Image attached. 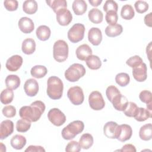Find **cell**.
<instances>
[{
	"label": "cell",
	"instance_id": "cell-1",
	"mask_svg": "<svg viewBox=\"0 0 152 152\" xmlns=\"http://www.w3.org/2000/svg\"><path fill=\"white\" fill-rule=\"evenodd\" d=\"M45 103L40 100L34 101L30 106H24L19 110V115L21 119L30 122H36L45 110Z\"/></svg>",
	"mask_w": 152,
	"mask_h": 152
},
{
	"label": "cell",
	"instance_id": "cell-2",
	"mask_svg": "<svg viewBox=\"0 0 152 152\" xmlns=\"http://www.w3.org/2000/svg\"><path fill=\"white\" fill-rule=\"evenodd\" d=\"M64 84L62 80L56 76L50 77L47 81L48 96L53 100L61 98L63 94Z\"/></svg>",
	"mask_w": 152,
	"mask_h": 152
},
{
	"label": "cell",
	"instance_id": "cell-3",
	"mask_svg": "<svg viewBox=\"0 0 152 152\" xmlns=\"http://www.w3.org/2000/svg\"><path fill=\"white\" fill-rule=\"evenodd\" d=\"M84 124L83 122L79 120L72 121L62 130V138L66 140L73 139L84 130Z\"/></svg>",
	"mask_w": 152,
	"mask_h": 152
},
{
	"label": "cell",
	"instance_id": "cell-4",
	"mask_svg": "<svg viewBox=\"0 0 152 152\" xmlns=\"http://www.w3.org/2000/svg\"><path fill=\"white\" fill-rule=\"evenodd\" d=\"M68 45L63 40L56 41L53 46V56L58 62H64L68 56Z\"/></svg>",
	"mask_w": 152,
	"mask_h": 152
},
{
	"label": "cell",
	"instance_id": "cell-5",
	"mask_svg": "<svg viewBox=\"0 0 152 152\" xmlns=\"http://www.w3.org/2000/svg\"><path fill=\"white\" fill-rule=\"evenodd\" d=\"M84 66L80 64L75 63L71 65L65 72V78L70 82H75L86 74Z\"/></svg>",
	"mask_w": 152,
	"mask_h": 152
},
{
	"label": "cell",
	"instance_id": "cell-6",
	"mask_svg": "<svg viewBox=\"0 0 152 152\" xmlns=\"http://www.w3.org/2000/svg\"><path fill=\"white\" fill-rule=\"evenodd\" d=\"M84 33V26L81 23H76L68 30V38L70 42L75 43L83 39Z\"/></svg>",
	"mask_w": 152,
	"mask_h": 152
},
{
	"label": "cell",
	"instance_id": "cell-7",
	"mask_svg": "<svg viewBox=\"0 0 152 152\" xmlns=\"http://www.w3.org/2000/svg\"><path fill=\"white\" fill-rule=\"evenodd\" d=\"M67 96L70 102L74 105H80L84 100L83 89L79 86H74L69 88L67 92Z\"/></svg>",
	"mask_w": 152,
	"mask_h": 152
},
{
	"label": "cell",
	"instance_id": "cell-8",
	"mask_svg": "<svg viewBox=\"0 0 152 152\" xmlns=\"http://www.w3.org/2000/svg\"><path fill=\"white\" fill-rule=\"evenodd\" d=\"M90 107L94 110H100L105 106V102L101 94L98 91H92L88 97Z\"/></svg>",
	"mask_w": 152,
	"mask_h": 152
},
{
	"label": "cell",
	"instance_id": "cell-9",
	"mask_svg": "<svg viewBox=\"0 0 152 152\" xmlns=\"http://www.w3.org/2000/svg\"><path fill=\"white\" fill-rule=\"evenodd\" d=\"M48 118L53 125L56 126L62 125L66 121L65 114L58 108L51 109L48 113Z\"/></svg>",
	"mask_w": 152,
	"mask_h": 152
},
{
	"label": "cell",
	"instance_id": "cell-10",
	"mask_svg": "<svg viewBox=\"0 0 152 152\" xmlns=\"http://www.w3.org/2000/svg\"><path fill=\"white\" fill-rule=\"evenodd\" d=\"M119 130V125L115 122L109 121L105 124L103 127L104 135L111 139L117 138Z\"/></svg>",
	"mask_w": 152,
	"mask_h": 152
},
{
	"label": "cell",
	"instance_id": "cell-11",
	"mask_svg": "<svg viewBox=\"0 0 152 152\" xmlns=\"http://www.w3.org/2000/svg\"><path fill=\"white\" fill-rule=\"evenodd\" d=\"M56 20L58 24L62 26H66L70 24L72 20V15L67 8H63L56 13Z\"/></svg>",
	"mask_w": 152,
	"mask_h": 152
},
{
	"label": "cell",
	"instance_id": "cell-12",
	"mask_svg": "<svg viewBox=\"0 0 152 152\" xmlns=\"http://www.w3.org/2000/svg\"><path fill=\"white\" fill-rule=\"evenodd\" d=\"M23 58L20 55H14L10 57L5 64L7 69L11 72L17 71L23 64Z\"/></svg>",
	"mask_w": 152,
	"mask_h": 152
},
{
	"label": "cell",
	"instance_id": "cell-13",
	"mask_svg": "<svg viewBox=\"0 0 152 152\" xmlns=\"http://www.w3.org/2000/svg\"><path fill=\"white\" fill-rule=\"evenodd\" d=\"M132 75L134 79L138 82H143L147 78V67L142 62L140 65L132 68Z\"/></svg>",
	"mask_w": 152,
	"mask_h": 152
},
{
	"label": "cell",
	"instance_id": "cell-14",
	"mask_svg": "<svg viewBox=\"0 0 152 152\" xmlns=\"http://www.w3.org/2000/svg\"><path fill=\"white\" fill-rule=\"evenodd\" d=\"M14 131V123L9 119L3 121L0 125V139L4 140L11 135Z\"/></svg>",
	"mask_w": 152,
	"mask_h": 152
},
{
	"label": "cell",
	"instance_id": "cell-15",
	"mask_svg": "<svg viewBox=\"0 0 152 152\" xmlns=\"http://www.w3.org/2000/svg\"><path fill=\"white\" fill-rule=\"evenodd\" d=\"M24 90L28 96H35L39 91V84L35 79H28L24 83Z\"/></svg>",
	"mask_w": 152,
	"mask_h": 152
},
{
	"label": "cell",
	"instance_id": "cell-16",
	"mask_svg": "<svg viewBox=\"0 0 152 152\" xmlns=\"http://www.w3.org/2000/svg\"><path fill=\"white\" fill-rule=\"evenodd\" d=\"M18 27L24 33H31L34 28V24L31 19L27 17H21L18 21Z\"/></svg>",
	"mask_w": 152,
	"mask_h": 152
},
{
	"label": "cell",
	"instance_id": "cell-17",
	"mask_svg": "<svg viewBox=\"0 0 152 152\" xmlns=\"http://www.w3.org/2000/svg\"><path fill=\"white\" fill-rule=\"evenodd\" d=\"M88 41L94 46H98L102 40V33L97 27L91 28L88 33Z\"/></svg>",
	"mask_w": 152,
	"mask_h": 152
},
{
	"label": "cell",
	"instance_id": "cell-18",
	"mask_svg": "<svg viewBox=\"0 0 152 152\" xmlns=\"http://www.w3.org/2000/svg\"><path fill=\"white\" fill-rule=\"evenodd\" d=\"M132 134V129L130 125L122 124L119 125V130L117 140L121 142H125L129 140Z\"/></svg>",
	"mask_w": 152,
	"mask_h": 152
},
{
	"label": "cell",
	"instance_id": "cell-19",
	"mask_svg": "<svg viewBox=\"0 0 152 152\" xmlns=\"http://www.w3.org/2000/svg\"><path fill=\"white\" fill-rule=\"evenodd\" d=\"M113 107L119 111H124L127 106L128 101L127 98L121 93L116 95L111 102Z\"/></svg>",
	"mask_w": 152,
	"mask_h": 152
},
{
	"label": "cell",
	"instance_id": "cell-20",
	"mask_svg": "<svg viewBox=\"0 0 152 152\" xmlns=\"http://www.w3.org/2000/svg\"><path fill=\"white\" fill-rule=\"evenodd\" d=\"M75 53L78 59L86 61L89 56L92 55V50L88 45L83 44L77 48Z\"/></svg>",
	"mask_w": 152,
	"mask_h": 152
},
{
	"label": "cell",
	"instance_id": "cell-21",
	"mask_svg": "<svg viewBox=\"0 0 152 152\" xmlns=\"http://www.w3.org/2000/svg\"><path fill=\"white\" fill-rule=\"evenodd\" d=\"M21 49L24 53L26 55H31L36 50V42L31 38H27L24 40L22 43Z\"/></svg>",
	"mask_w": 152,
	"mask_h": 152
},
{
	"label": "cell",
	"instance_id": "cell-22",
	"mask_svg": "<svg viewBox=\"0 0 152 152\" xmlns=\"http://www.w3.org/2000/svg\"><path fill=\"white\" fill-rule=\"evenodd\" d=\"M72 8L77 15H81L87 11V5L84 0H75L72 3Z\"/></svg>",
	"mask_w": 152,
	"mask_h": 152
},
{
	"label": "cell",
	"instance_id": "cell-23",
	"mask_svg": "<svg viewBox=\"0 0 152 152\" xmlns=\"http://www.w3.org/2000/svg\"><path fill=\"white\" fill-rule=\"evenodd\" d=\"M140 138L144 141H149L152 138V125L151 123L142 126L139 131Z\"/></svg>",
	"mask_w": 152,
	"mask_h": 152
},
{
	"label": "cell",
	"instance_id": "cell-24",
	"mask_svg": "<svg viewBox=\"0 0 152 152\" xmlns=\"http://www.w3.org/2000/svg\"><path fill=\"white\" fill-rule=\"evenodd\" d=\"M27 141L26 138L19 134L15 135L12 137L10 141L11 145L16 150L22 149L26 144Z\"/></svg>",
	"mask_w": 152,
	"mask_h": 152
},
{
	"label": "cell",
	"instance_id": "cell-25",
	"mask_svg": "<svg viewBox=\"0 0 152 152\" xmlns=\"http://www.w3.org/2000/svg\"><path fill=\"white\" fill-rule=\"evenodd\" d=\"M37 37L42 41H46L48 40L50 36V29L47 26H40L36 31Z\"/></svg>",
	"mask_w": 152,
	"mask_h": 152
},
{
	"label": "cell",
	"instance_id": "cell-26",
	"mask_svg": "<svg viewBox=\"0 0 152 152\" xmlns=\"http://www.w3.org/2000/svg\"><path fill=\"white\" fill-rule=\"evenodd\" d=\"M123 31L122 26L119 24L109 25L105 28L106 34L110 37H114L120 35Z\"/></svg>",
	"mask_w": 152,
	"mask_h": 152
},
{
	"label": "cell",
	"instance_id": "cell-27",
	"mask_svg": "<svg viewBox=\"0 0 152 152\" xmlns=\"http://www.w3.org/2000/svg\"><path fill=\"white\" fill-rule=\"evenodd\" d=\"M88 17L90 21L93 23L99 24L103 21V14L100 10L97 8H92L89 11Z\"/></svg>",
	"mask_w": 152,
	"mask_h": 152
},
{
	"label": "cell",
	"instance_id": "cell-28",
	"mask_svg": "<svg viewBox=\"0 0 152 152\" xmlns=\"http://www.w3.org/2000/svg\"><path fill=\"white\" fill-rule=\"evenodd\" d=\"M93 136L89 133H85L81 136L78 143L81 148L87 150L93 145Z\"/></svg>",
	"mask_w": 152,
	"mask_h": 152
},
{
	"label": "cell",
	"instance_id": "cell-29",
	"mask_svg": "<svg viewBox=\"0 0 152 152\" xmlns=\"http://www.w3.org/2000/svg\"><path fill=\"white\" fill-rule=\"evenodd\" d=\"M86 62L88 68L93 70L98 69L102 66V61L100 58L94 55L89 56L86 60Z\"/></svg>",
	"mask_w": 152,
	"mask_h": 152
},
{
	"label": "cell",
	"instance_id": "cell-30",
	"mask_svg": "<svg viewBox=\"0 0 152 152\" xmlns=\"http://www.w3.org/2000/svg\"><path fill=\"white\" fill-rule=\"evenodd\" d=\"M5 84L7 88L15 90L20 85V78L17 75H8L5 78Z\"/></svg>",
	"mask_w": 152,
	"mask_h": 152
},
{
	"label": "cell",
	"instance_id": "cell-31",
	"mask_svg": "<svg viewBox=\"0 0 152 152\" xmlns=\"http://www.w3.org/2000/svg\"><path fill=\"white\" fill-rule=\"evenodd\" d=\"M37 3L34 0H27L23 4V10L24 12L27 14H33L37 10Z\"/></svg>",
	"mask_w": 152,
	"mask_h": 152
},
{
	"label": "cell",
	"instance_id": "cell-32",
	"mask_svg": "<svg viewBox=\"0 0 152 152\" xmlns=\"http://www.w3.org/2000/svg\"><path fill=\"white\" fill-rule=\"evenodd\" d=\"M46 2L55 13L61 9L67 8V2L65 0L46 1Z\"/></svg>",
	"mask_w": 152,
	"mask_h": 152
},
{
	"label": "cell",
	"instance_id": "cell-33",
	"mask_svg": "<svg viewBox=\"0 0 152 152\" xmlns=\"http://www.w3.org/2000/svg\"><path fill=\"white\" fill-rule=\"evenodd\" d=\"M48 72L47 68L43 65H35L31 68L30 74L31 76L36 78H41L44 77Z\"/></svg>",
	"mask_w": 152,
	"mask_h": 152
},
{
	"label": "cell",
	"instance_id": "cell-34",
	"mask_svg": "<svg viewBox=\"0 0 152 152\" xmlns=\"http://www.w3.org/2000/svg\"><path fill=\"white\" fill-rule=\"evenodd\" d=\"M14 99V92L10 88H5L3 90L0 95V100L2 104H8L12 102Z\"/></svg>",
	"mask_w": 152,
	"mask_h": 152
},
{
	"label": "cell",
	"instance_id": "cell-35",
	"mask_svg": "<svg viewBox=\"0 0 152 152\" xmlns=\"http://www.w3.org/2000/svg\"><path fill=\"white\" fill-rule=\"evenodd\" d=\"M121 17L126 20H129L133 18L135 15V12L133 7L129 4L124 5L121 11Z\"/></svg>",
	"mask_w": 152,
	"mask_h": 152
},
{
	"label": "cell",
	"instance_id": "cell-36",
	"mask_svg": "<svg viewBox=\"0 0 152 152\" xmlns=\"http://www.w3.org/2000/svg\"><path fill=\"white\" fill-rule=\"evenodd\" d=\"M150 118H151V112L144 107H139L138 112L134 117L135 119L138 122L145 121Z\"/></svg>",
	"mask_w": 152,
	"mask_h": 152
},
{
	"label": "cell",
	"instance_id": "cell-37",
	"mask_svg": "<svg viewBox=\"0 0 152 152\" xmlns=\"http://www.w3.org/2000/svg\"><path fill=\"white\" fill-rule=\"evenodd\" d=\"M138 108L136 103L132 102H128L126 107L123 112L126 116L134 118L138 112Z\"/></svg>",
	"mask_w": 152,
	"mask_h": 152
},
{
	"label": "cell",
	"instance_id": "cell-38",
	"mask_svg": "<svg viewBox=\"0 0 152 152\" xmlns=\"http://www.w3.org/2000/svg\"><path fill=\"white\" fill-rule=\"evenodd\" d=\"M115 81L121 87H125L129 83V75L125 72L119 73L115 77Z\"/></svg>",
	"mask_w": 152,
	"mask_h": 152
},
{
	"label": "cell",
	"instance_id": "cell-39",
	"mask_svg": "<svg viewBox=\"0 0 152 152\" xmlns=\"http://www.w3.org/2000/svg\"><path fill=\"white\" fill-rule=\"evenodd\" d=\"M31 126V122L21 119L17 121L16 123V129L19 132H27Z\"/></svg>",
	"mask_w": 152,
	"mask_h": 152
},
{
	"label": "cell",
	"instance_id": "cell-40",
	"mask_svg": "<svg viewBox=\"0 0 152 152\" xmlns=\"http://www.w3.org/2000/svg\"><path fill=\"white\" fill-rule=\"evenodd\" d=\"M120 91L115 86H109L106 90V95L108 100L112 102L113 99L118 94H120Z\"/></svg>",
	"mask_w": 152,
	"mask_h": 152
},
{
	"label": "cell",
	"instance_id": "cell-41",
	"mask_svg": "<svg viewBox=\"0 0 152 152\" xmlns=\"http://www.w3.org/2000/svg\"><path fill=\"white\" fill-rule=\"evenodd\" d=\"M134 7L138 13L142 14L148 10V4L144 1H137L135 2Z\"/></svg>",
	"mask_w": 152,
	"mask_h": 152
},
{
	"label": "cell",
	"instance_id": "cell-42",
	"mask_svg": "<svg viewBox=\"0 0 152 152\" xmlns=\"http://www.w3.org/2000/svg\"><path fill=\"white\" fill-rule=\"evenodd\" d=\"M143 62L142 59L138 55H135L126 60V64L131 68H135L140 65Z\"/></svg>",
	"mask_w": 152,
	"mask_h": 152
},
{
	"label": "cell",
	"instance_id": "cell-43",
	"mask_svg": "<svg viewBox=\"0 0 152 152\" xmlns=\"http://www.w3.org/2000/svg\"><path fill=\"white\" fill-rule=\"evenodd\" d=\"M118 10V4L113 0H107L103 5V10L107 12L109 11H115L117 12Z\"/></svg>",
	"mask_w": 152,
	"mask_h": 152
},
{
	"label": "cell",
	"instance_id": "cell-44",
	"mask_svg": "<svg viewBox=\"0 0 152 152\" xmlns=\"http://www.w3.org/2000/svg\"><path fill=\"white\" fill-rule=\"evenodd\" d=\"M139 98L142 102L146 103L147 104L152 103V94L151 91L148 90H145L141 91L139 94Z\"/></svg>",
	"mask_w": 152,
	"mask_h": 152
},
{
	"label": "cell",
	"instance_id": "cell-45",
	"mask_svg": "<svg viewBox=\"0 0 152 152\" xmlns=\"http://www.w3.org/2000/svg\"><path fill=\"white\" fill-rule=\"evenodd\" d=\"M105 19L109 25H113L116 24L118 20L117 12L115 11H109L106 12Z\"/></svg>",
	"mask_w": 152,
	"mask_h": 152
},
{
	"label": "cell",
	"instance_id": "cell-46",
	"mask_svg": "<svg viewBox=\"0 0 152 152\" xmlns=\"http://www.w3.org/2000/svg\"><path fill=\"white\" fill-rule=\"evenodd\" d=\"M3 115L7 118H12L16 114V109L12 105H8L3 107L2 110Z\"/></svg>",
	"mask_w": 152,
	"mask_h": 152
},
{
	"label": "cell",
	"instance_id": "cell-47",
	"mask_svg": "<svg viewBox=\"0 0 152 152\" xmlns=\"http://www.w3.org/2000/svg\"><path fill=\"white\" fill-rule=\"evenodd\" d=\"M4 5L7 11H14L18 8V3L16 0H6L4 2Z\"/></svg>",
	"mask_w": 152,
	"mask_h": 152
},
{
	"label": "cell",
	"instance_id": "cell-48",
	"mask_svg": "<svg viewBox=\"0 0 152 152\" xmlns=\"http://www.w3.org/2000/svg\"><path fill=\"white\" fill-rule=\"evenodd\" d=\"M81 150V147L76 141H71L68 142L65 148V151L68 152H79Z\"/></svg>",
	"mask_w": 152,
	"mask_h": 152
},
{
	"label": "cell",
	"instance_id": "cell-49",
	"mask_svg": "<svg viewBox=\"0 0 152 152\" xmlns=\"http://www.w3.org/2000/svg\"><path fill=\"white\" fill-rule=\"evenodd\" d=\"M25 151H29V152H45V150L44 149V148L42 146L40 145H31L30 146H28L26 150Z\"/></svg>",
	"mask_w": 152,
	"mask_h": 152
},
{
	"label": "cell",
	"instance_id": "cell-50",
	"mask_svg": "<svg viewBox=\"0 0 152 152\" xmlns=\"http://www.w3.org/2000/svg\"><path fill=\"white\" fill-rule=\"evenodd\" d=\"M119 151H132V152H136V148L135 146L131 144H126L124 145L121 150Z\"/></svg>",
	"mask_w": 152,
	"mask_h": 152
},
{
	"label": "cell",
	"instance_id": "cell-51",
	"mask_svg": "<svg viewBox=\"0 0 152 152\" xmlns=\"http://www.w3.org/2000/svg\"><path fill=\"white\" fill-rule=\"evenodd\" d=\"M151 18H152V13L150 12L148 14L146 15L144 17V23L146 26L151 27Z\"/></svg>",
	"mask_w": 152,
	"mask_h": 152
},
{
	"label": "cell",
	"instance_id": "cell-52",
	"mask_svg": "<svg viewBox=\"0 0 152 152\" xmlns=\"http://www.w3.org/2000/svg\"><path fill=\"white\" fill-rule=\"evenodd\" d=\"M88 2L92 6L96 7L102 2V0H88Z\"/></svg>",
	"mask_w": 152,
	"mask_h": 152
}]
</instances>
